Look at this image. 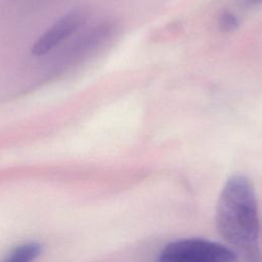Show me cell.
Returning a JSON list of instances; mask_svg holds the SVG:
<instances>
[{
    "label": "cell",
    "instance_id": "1",
    "mask_svg": "<svg viewBox=\"0 0 262 262\" xmlns=\"http://www.w3.org/2000/svg\"><path fill=\"white\" fill-rule=\"evenodd\" d=\"M219 234L243 262H262L259 245V215L256 192L245 175H232L225 182L216 206Z\"/></svg>",
    "mask_w": 262,
    "mask_h": 262
},
{
    "label": "cell",
    "instance_id": "2",
    "mask_svg": "<svg viewBox=\"0 0 262 262\" xmlns=\"http://www.w3.org/2000/svg\"><path fill=\"white\" fill-rule=\"evenodd\" d=\"M157 262H238V259L223 244L191 237L166 245Z\"/></svg>",
    "mask_w": 262,
    "mask_h": 262
},
{
    "label": "cell",
    "instance_id": "3",
    "mask_svg": "<svg viewBox=\"0 0 262 262\" xmlns=\"http://www.w3.org/2000/svg\"><path fill=\"white\" fill-rule=\"evenodd\" d=\"M85 20L86 15L81 10H74L62 15L35 41L31 49L32 53L40 56L51 51L83 26Z\"/></svg>",
    "mask_w": 262,
    "mask_h": 262
},
{
    "label": "cell",
    "instance_id": "4",
    "mask_svg": "<svg viewBox=\"0 0 262 262\" xmlns=\"http://www.w3.org/2000/svg\"><path fill=\"white\" fill-rule=\"evenodd\" d=\"M41 245L38 243H26L15 248L4 262H34L41 253Z\"/></svg>",
    "mask_w": 262,
    "mask_h": 262
},
{
    "label": "cell",
    "instance_id": "5",
    "mask_svg": "<svg viewBox=\"0 0 262 262\" xmlns=\"http://www.w3.org/2000/svg\"><path fill=\"white\" fill-rule=\"evenodd\" d=\"M238 26L236 17L230 12H224L220 17V28L223 31H232Z\"/></svg>",
    "mask_w": 262,
    "mask_h": 262
},
{
    "label": "cell",
    "instance_id": "6",
    "mask_svg": "<svg viewBox=\"0 0 262 262\" xmlns=\"http://www.w3.org/2000/svg\"><path fill=\"white\" fill-rule=\"evenodd\" d=\"M262 0H248V3H251V4H257V3H261Z\"/></svg>",
    "mask_w": 262,
    "mask_h": 262
}]
</instances>
